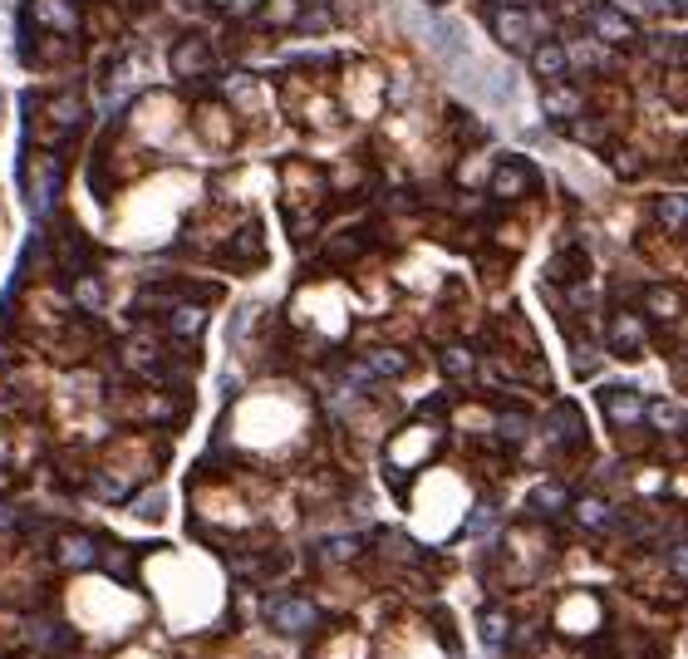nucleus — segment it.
Masks as SVG:
<instances>
[{"mask_svg": "<svg viewBox=\"0 0 688 659\" xmlns=\"http://www.w3.org/2000/svg\"><path fill=\"white\" fill-rule=\"evenodd\" d=\"M492 35H497L502 50L526 55V50L541 40V15H536L531 5H497V10H492Z\"/></svg>", "mask_w": 688, "mask_h": 659, "instance_id": "nucleus-1", "label": "nucleus"}, {"mask_svg": "<svg viewBox=\"0 0 688 659\" xmlns=\"http://www.w3.org/2000/svg\"><path fill=\"white\" fill-rule=\"evenodd\" d=\"M590 35H595L600 45H610V50H625V45L639 40V25H634V15L625 5L595 0V5H590Z\"/></svg>", "mask_w": 688, "mask_h": 659, "instance_id": "nucleus-2", "label": "nucleus"}, {"mask_svg": "<svg viewBox=\"0 0 688 659\" xmlns=\"http://www.w3.org/2000/svg\"><path fill=\"white\" fill-rule=\"evenodd\" d=\"M266 615H271V630H276V635H310L315 620H320L315 600H305V596H281Z\"/></svg>", "mask_w": 688, "mask_h": 659, "instance_id": "nucleus-3", "label": "nucleus"}, {"mask_svg": "<svg viewBox=\"0 0 688 659\" xmlns=\"http://www.w3.org/2000/svg\"><path fill=\"white\" fill-rule=\"evenodd\" d=\"M600 409H605V419L615 423V428H639V419H644V394L630 389V384H605V389H600Z\"/></svg>", "mask_w": 688, "mask_h": 659, "instance_id": "nucleus-4", "label": "nucleus"}, {"mask_svg": "<svg viewBox=\"0 0 688 659\" xmlns=\"http://www.w3.org/2000/svg\"><path fill=\"white\" fill-rule=\"evenodd\" d=\"M541 187V173L526 163V158H502L497 163V173H492V197H526V192H536Z\"/></svg>", "mask_w": 688, "mask_h": 659, "instance_id": "nucleus-5", "label": "nucleus"}, {"mask_svg": "<svg viewBox=\"0 0 688 659\" xmlns=\"http://www.w3.org/2000/svg\"><path fill=\"white\" fill-rule=\"evenodd\" d=\"M212 69H217V55H212V45H207L202 35H182V40L172 45V74L202 79V74H212Z\"/></svg>", "mask_w": 688, "mask_h": 659, "instance_id": "nucleus-6", "label": "nucleus"}, {"mask_svg": "<svg viewBox=\"0 0 688 659\" xmlns=\"http://www.w3.org/2000/svg\"><path fill=\"white\" fill-rule=\"evenodd\" d=\"M526 55H531V74H536V79H546V84H556V79H566V74H571V50H566L561 40H551V35H541Z\"/></svg>", "mask_w": 688, "mask_h": 659, "instance_id": "nucleus-7", "label": "nucleus"}, {"mask_svg": "<svg viewBox=\"0 0 688 659\" xmlns=\"http://www.w3.org/2000/svg\"><path fill=\"white\" fill-rule=\"evenodd\" d=\"M55 561L64 571H89V566H99V541L89 532H64L55 541Z\"/></svg>", "mask_w": 688, "mask_h": 659, "instance_id": "nucleus-8", "label": "nucleus"}, {"mask_svg": "<svg viewBox=\"0 0 688 659\" xmlns=\"http://www.w3.org/2000/svg\"><path fill=\"white\" fill-rule=\"evenodd\" d=\"M610 355H620V360H639L644 355V320L639 315L620 310L610 320Z\"/></svg>", "mask_w": 688, "mask_h": 659, "instance_id": "nucleus-9", "label": "nucleus"}, {"mask_svg": "<svg viewBox=\"0 0 688 659\" xmlns=\"http://www.w3.org/2000/svg\"><path fill=\"white\" fill-rule=\"evenodd\" d=\"M541 109H546V119L551 123H571L585 114V94L566 84V79H556V84H546V99H541Z\"/></svg>", "mask_w": 688, "mask_h": 659, "instance_id": "nucleus-10", "label": "nucleus"}, {"mask_svg": "<svg viewBox=\"0 0 688 659\" xmlns=\"http://www.w3.org/2000/svg\"><path fill=\"white\" fill-rule=\"evenodd\" d=\"M30 15H35L50 35H59V40L79 30V10H74L69 0H35V5H30Z\"/></svg>", "mask_w": 688, "mask_h": 659, "instance_id": "nucleus-11", "label": "nucleus"}, {"mask_svg": "<svg viewBox=\"0 0 688 659\" xmlns=\"http://www.w3.org/2000/svg\"><path fill=\"white\" fill-rule=\"evenodd\" d=\"M585 419H580V409L575 404H561L556 409V419H551V443H561V448H585Z\"/></svg>", "mask_w": 688, "mask_h": 659, "instance_id": "nucleus-12", "label": "nucleus"}, {"mask_svg": "<svg viewBox=\"0 0 688 659\" xmlns=\"http://www.w3.org/2000/svg\"><path fill=\"white\" fill-rule=\"evenodd\" d=\"M477 635H482V645L502 650V645L512 640V615H507V610H497V605H487V610L477 615Z\"/></svg>", "mask_w": 688, "mask_h": 659, "instance_id": "nucleus-13", "label": "nucleus"}, {"mask_svg": "<svg viewBox=\"0 0 688 659\" xmlns=\"http://www.w3.org/2000/svg\"><path fill=\"white\" fill-rule=\"evenodd\" d=\"M202 325H207V310H202V305H172L168 310V330L177 340H197Z\"/></svg>", "mask_w": 688, "mask_h": 659, "instance_id": "nucleus-14", "label": "nucleus"}, {"mask_svg": "<svg viewBox=\"0 0 688 659\" xmlns=\"http://www.w3.org/2000/svg\"><path fill=\"white\" fill-rule=\"evenodd\" d=\"M575 522H580L585 532H605V527L615 522V512H610L605 497H580V502H575Z\"/></svg>", "mask_w": 688, "mask_h": 659, "instance_id": "nucleus-15", "label": "nucleus"}, {"mask_svg": "<svg viewBox=\"0 0 688 659\" xmlns=\"http://www.w3.org/2000/svg\"><path fill=\"white\" fill-rule=\"evenodd\" d=\"M359 556V537H330L315 546V561L320 566H344V561H354Z\"/></svg>", "mask_w": 688, "mask_h": 659, "instance_id": "nucleus-16", "label": "nucleus"}, {"mask_svg": "<svg viewBox=\"0 0 688 659\" xmlns=\"http://www.w3.org/2000/svg\"><path fill=\"white\" fill-rule=\"evenodd\" d=\"M654 217L669 227V232H684V217H688V202L684 192H664L659 202H654Z\"/></svg>", "mask_w": 688, "mask_h": 659, "instance_id": "nucleus-17", "label": "nucleus"}, {"mask_svg": "<svg viewBox=\"0 0 688 659\" xmlns=\"http://www.w3.org/2000/svg\"><path fill=\"white\" fill-rule=\"evenodd\" d=\"M438 360H443V374H448V379H472V374H477V355H472L467 345H448Z\"/></svg>", "mask_w": 688, "mask_h": 659, "instance_id": "nucleus-18", "label": "nucleus"}, {"mask_svg": "<svg viewBox=\"0 0 688 659\" xmlns=\"http://www.w3.org/2000/svg\"><path fill=\"white\" fill-rule=\"evenodd\" d=\"M566 502H571V497H566L561 482H541V487L531 492V512H551V517H556V512H566Z\"/></svg>", "mask_w": 688, "mask_h": 659, "instance_id": "nucleus-19", "label": "nucleus"}, {"mask_svg": "<svg viewBox=\"0 0 688 659\" xmlns=\"http://www.w3.org/2000/svg\"><path fill=\"white\" fill-rule=\"evenodd\" d=\"M561 128L571 133L575 143H595V148H605V143H610V128H605L600 119H571V123H561Z\"/></svg>", "mask_w": 688, "mask_h": 659, "instance_id": "nucleus-20", "label": "nucleus"}, {"mask_svg": "<svg viewBox=\"0 0 688 659\" xmlns=\"http://www.w3.org/2000/svg\"><path fill=\"white\" fill-rule=\"evenodd\" d=\"M649 50H654V60L659 64L684 69V40H679V35H649Z\"/></svg>", "mask_w": 688, "mask_h": 659, "instance_id": "nucleus-21", "label": "nucleus"}, {"mask_svg": "<svg viewBox=\"0 0 688 659\" xmlns=\"http://www.w3.org/2000/svg\"><path fill=\"white\" fill-rule=\"evenodd\" d=\"M50 114H55L59 133H69V128H79V119H84V104H79L74 94H59L55 104H50Z\"/></svg>", "mask_w": 688, "mask_h": 659, "instance_id": "nucleus-22", "label": "nucleus"}, {"mask_svg": "<svg viewBox=\"0 0 688 659\" xmlns=\"http://www.w3.org/2000/svg\"><path fill=\"white\" fill-rule=\"evenodd\" d=\"M644 305H649V315L669 320V315H679V291H669V286H654V291L644 296Z\"/></svg>", "mask_w": 688, "mask_h": 659, "instance_id": "nucleus-23", "label": "nucleus"}, {"mask_svg": "<svg viewBox=\"0 0 688 659\" xmlns=\"http://www.w3.org/2000/svg\"><path fill=\"white\" fill-rule=\"evenodd\" d=\"M369 369L384 374V379H394V374L408 369V355H403V350H374V355H369Z\"/></svg>", "mask_w": 688, "mask_h": 659, "instance_id": "nucleus-24", "label": "nucleus"}, {"mask_svg": "<svg viewBox=\"0 0 688 659\" xmlns=\"http://www.w3.org/2000/svg\"><path fill=\"white\" fill-rule=\"evenodd\" d=\"M551 276H556V281H575V276H585V251H561V256H556V266H551Z\"/></svg>", "mask_w": 688, "mask_h": 659, "instance_id": "nucleus-25", "label": "nucleus"}, {"mask_svg": "<svg viewBox=\"0 0 688 659\" xmlns=\"http://www.w3.org/2000/svg\"><path fill=\"white\" fill-rule=\"evenodd\" d=\"M133 517H138V522H158V517H163V492H143V497L133 502Z\"/></svg>", "mask_w": 688, "mask_h": 659, "instance_id": "nucleus-26", "label": "nucleus"}, {"mask_svg": "<svg viewBox=\"0 0 688 659\" xmlns=\"http://www.w3.org/2000/svg\"><path fill=\"white\" fill-rule=\"evenodd\" d=\"M74 296H79V305H84V310H99V305H104V291H99V281H94V276H84V281L74 286Z\"/></svg>", "mask_w": 688, "mask_h": 659, "instance_id": "nucleus-27", "label": "nucleus"}, {"mask_svg": "<svg viewBox=\"0 0 688 659\" xmlns=\"http://www.w3.org/2000/svg\"><path fill=\"white\" fill-rule=\"evenodd\" d=\"M497 428H502V438H507V443H521L531 423H526V414H502V423H497Z\"/></svg>", "mask_w": 688, "mask_h": 659, "instance_id": "nucleus-28", "label": "nucleus"}, {"mask_svg": "<svg viewBox=\"0 0 688 659\" xmlns=\"http://www.w3.org/2000/svg\"><path fill=\"white\" fill-rule=\"evenodd\" d=\"M644 414H654V423H659V428H674V433H679V409H669V404H644Z\"/></svg>", "mask_w": 688, "mask_h": 659, "instance_id": "nucleus-29", "label": "nucleus"}, {"mask_svg": "<svg viewBox=\"0 0 688 659\" xmlns=\"http://www.w3.org/2000/svg\"><path fill=\"white\" fill-rule=\"evenodd\" d=\"M492 517H497L492 507H477V517H467V532H487V527H492Z\"/></svg>", "mask_w": 688, "mask_h": 659, "instance_id": "nucleus-30", "label": "nucleus"}, {"mask_svg": "<svg viewBox=\"0 0 688 659\" xmlns=\"http://www.w3.org/2000/svg\"><path fill=\"white\" fill-rule=\"evenodd\" d=\"M492 5H531V0H492Z\"/></svg>", "mask_w": 688, "mask_h": 659, "instance_id": "nucleus-31", "label": "nucleus"}, {"mask_svg": "<svg viewBox=\"0 0 688 659\" xmlns=\"http://www.w3.org/2000/svg\"><path fill=\"white\" fill-rule=\"evenodd\" d=\"M423 5H443V0H423Z\"/></svg>", "mask_w": 688, "mask_h": 659, "instance_id": "nucleus-32", "label": "nucleus"}]
</instances>
